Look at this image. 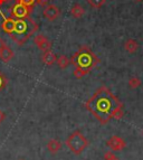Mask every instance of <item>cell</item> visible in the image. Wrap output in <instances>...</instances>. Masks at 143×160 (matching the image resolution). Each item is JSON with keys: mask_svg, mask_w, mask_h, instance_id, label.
<instances>
[{"mask_svg": "<svg viewBox=\"0 0 143 160\" xmlns=\"http://www.w3.org/2000/svg\"><path fill=\"white\" fill-rule=\"evenodd\" d=\"M104 160H120L116 157V155L112 151H107L104 153Z\"/></svg>", "mask_w": 143, "mask_h": 160, "instance_id": "obj_18", "label": "cell"}, {"mask_svg": "<svg viewBox=\"0 0 143 160\" xmlns=\"http://www.w3.org/2000/svg\"><path fill=\"white\" fill-rule=\"evenodd\" d=\"M84 13H85V9L81 5H78V3H75L71 9V15L73 17H75L76 19L82 18L84 16Z\"/></svg>", "mask_w": 143, "mask_h": 160, "instance_id": "obj_14", "label": "cell"}, {"mask_svg": "<svg viewBox=\"0 0 143 160\" xmlns=\"http://www.w3.org/2000/svg\"><path fill=\"white\" fill-rule=\"evenodd\" d=\"M71 63L75 66L74 76L76 78H82L100 63V58L88 46H82L71 57Z\"/></svg>", "mask_w": 143, "mask_h": 160, "instance_id": "obj_2", "label": "cell"}, {"mask_svg": "<svg viewBox=\"0 0 143 160\" xmlns=\"http://www.w3.org/2000/svg\"><path fill=\"white\" fill-rule=\"evenodd\" d=\"M5 119H6V114L1 111V110H0V123H2Z\"/></svg>", "mask_w": 143, "mask_h": 160, "instance_id": "obj_22", "label": "cell"}, {"mask_svg": "<svg viewBox=\"0 0 143 160\" xmlns=\"http://www.w3.org/2000/svg\"><path fill=\"white\" fill-rule=\"evenodd\" d=\"M34 43L36 44V45L38 46V48L42 52H47V51H51L52 49V43L42 34L36 35V36H35Z\"/></svg>", "mask_w": 143, "mask_h": 160, "instance_id": "obj_8", "label": "cell"}, {"mask_svg": "<svg viewBox=\"0 0 143 160\" xmlns=\"http://www.w3.org/2000/svg\"><path fill=\"white\" fill-rule=\"evenodd\" d=\"M36 3L42 6V7H45V6L48 3V0H36Z\"/></svg>", "mask_w": 143, "mask_h": 160, "instance_id": "obj_21", "label": "cell"}, {"mask_svg": "<svg viewBox=\"0 0 143 160\" xmlns=\"http://www.w3.org/2000/svg\"><path fill=\"white\" fill-rule=\"evenodd\" d=\"M66 146L74 155H81L88 146V140L81 131L76 130L69 134L66 139Z\"/></svg>", "mask_w": 143, "mask_h": 160, "instance_id": "obj_4", "label": "cell"}, {"mask_svg": "<svg viewBox=\"0 0 143 160\" xmlns=\"http://www.w3.org/2000/svg\"><path fill=\"white\" fill-rule=\"evenodd\" d=\"M6 85H7V78L2 73L0 72V92L6 88Z\"/></svg>", "mask_w": 143, "mask_h": 160, "instance_id": "obj_19", "label": "cell"}, {"mask_svg": "<svg viewBox=\"0 0 143 160\" xmlns=\"http://www.w3.org/2000/svg\"><path fill=\"white\" fill-rule=\"evenodd\" d=\"M56 63H57V65L59 66V68L64 69L71 64V59H68V57L65 56V55H61V56L57 57Z\"/></svg>", "mask_w": 143, "mask_h": 160, "instance_id": "obj_15", "label": "cell"}, {"mask_svg": "<svg viewBox=\"0 0 143 160\" xmlns=\"http://www.w3.org/2000/svg\"><path fill=\"white\" fill-rule=\"evenodd\" d=\"M141 85V80L139 78H131L130 80H129V86H130L131 88H133V90H135V88H138L139 86Z\"/></svg>", "mask_w": 143, "mask_h": 160, "instance_id": "obj_16", "label": "cell"}, {"mask_svg": "<svg viewBox=\"0 0 143 160\" xmlns=\"http://www.w3.org/2000/svg\"><path fill=\"white\" fill-rule=\"evenodd\" d=\"M32 12V7H27L20 2H16L10 9V17L13 19H22L30 16Z\"/></svg>", "mask_w": 143, "mask_h": 160, "instance_id": "obj_5", "label": "cell"}, {"mask_svg": "<svg viewBox=\"0 0 143 160\" xmlns=\"http://www.w3.org/2000/svg\"><path fill=\"white\" fill-rule=\"evenodd\" d=\"M124 49L130 54L135 53L139 49V43L135 39L130 38V39H127L124 43Z\"/></svg>", "mask_w": 143, "mask_h": 160, "instance_id": "obj_12", "label": "cell"}, {"mask_svg": "<svg viewBox=\"0 0 143 160\" xmlns=\"http://www.w3.org/2000/svg\"><path fill=\"white\" fill-rule=\"evenodd\" d=\"M56 61H57V56L53 53L52 51L47 52H42V62L47 66H52L53 64H55Z\"/></svg>", "mask_w": 143, "mask_h": 160, "instance_id": "obj_9", "label": "cell"}, {"mask_svg": "<svg viewBox=\"0 0 143 160\" xmlns=\"http://www.w3.org/2000/svg\"><path fill=\"white\" fill-rule=\"evenodd\" d=\"M16 2H20L22 5L27 6V7H34V5L36 3V0H17Z\"/></svg>", "mask_w": 143, "mask_h": 160, "instance_id": "obj_20", "label": "cell"}, {"mask_svg": "<svg viewBox=\"0 0 143 160\" xmlns=\"http://www.w3.org/2000/svg\"><path fill=\"white\" fill-rule=\"evenodd\" d=\"M18 160H24V159H18Z\"/></svg>", "mask_w": 143, "mask_h": 160, "instance_id": "obj_25", "label": "cell"}, {"mask_svg": "<svg viewBox=\"0 0 143 160\" xmlns=\"http://www.w3.org/2000/svg\"><path fill=\"white\" fill-rule=\"evenodd\" d=\"M42 15L49 22H54L58 18L59 15H61V10L57 6L55 5H47L46 7H44V10H42Z\"/></svg>", "mask_w": 143, "mask_h": 160, "instance_id": "obj_7", "label": "cell"}, {"mask_svg": "<svg viewBox=\"0 0 143 160\" xmlns=\"http://www.w3.org/2000/svg\"><path fill=\"white\" fill-rule=\"evenodd\" d=\"M6 46V43L3 42V39L2 38H0V49H2L3 47Z\"/></svg>", "mask_w": 143, "mask_h": 160, "instance_id": "obj_23", "label": "cell"}, {"mask_svg": "<svg viewBox=\"0 0 143 160\" xmlns=\"http://www.w3.org/2000/svg\"><path fill=\"white\" fill-rule=\"evenodd\" d=\"M62 148V143L61 141H58V140H56V139H52V140H49L47 143V149L48 151L51 152V153H57V152L61 150Z\"/></svg>", "mask_w": 143, "mask_h": 160, "instance_id": "obj_13", "label": "cell"}, {"mask_svg": "<svg viewBox=\"0 0 143 160\" xmlns=\"http://www.w3.org/2000/svg\"><path fill=\"white\" fill-rule=\"evenodd\" d=\"M85 108L101 124L109 123L112 119L121 120L124 114L123 103L105 85L100 86L85 102Z\"/></svg>", "mask_w": 143, "mask_h": 160, "instance_id": "obj_1", "label": "cell"}, {"mask_svg": "<svg viewBox=\"0 0 143 160\" xmlns=\"http://www.w3.org/2000/svg\"><path fill=\"white\" fill-rule=\"evenodd\" d=\"M135 1H142V0H135Z\"/></svg>", "mask_w": 143, "mask_h": 160, "instance_id": "obj_24", "label": "cell"}, {"mask_svg": "<svg viewBox=\"0 0 143 160\" xmlns=\"http://www.w3.org/2000/svg\"><path fill=\"white\" fill-rule=\"evenodd\" d=\"M13 27H15V19L12 17H9V18H3V22L1 24V28L6 34L10 35L13 30Z\"/></svg>", "mask_w": 143, "mask_h": 160, "instance_id": "obj_11", "label": "cell"}, {"mask_svg": "<svg viewBox=\"0 0 143 160\" xmlns=\"http://www.w3.org/2000/svg\"><path fill=\"white\" fill-rule=\"evenodd\" d=\"M106 0H87V2L90 6H92L93 8H101L102 6L105 3Z\"/></svg>", "mask_w": 143, "mask_h": 160, "instance_id": "obj_17", "label": "cell"}, {"mask_svg": "<svg viewBox=\"0 0 143 160\" xmlns=\"http://www.w3.org/2000/svg\"><path fill=\"white\" fill-rule=\"evenodd\" d=\"M38 30V25L30 17L22 19H15V27L10 37L16 44L22 46L32 35Z\"/></svg>", "mask_w": 143, "mask_h": 160, "instance_id": "obj_3", "label": "cell"}, {"mask_svg": "<svg viewBox=\"0 0 143 160\" xmlns=\"http://www.w3.org/2000/svg\"><path fill=\"white\" fill-rule=\"evenodd\" d=\"M13 55H15L13 51L7 45L2 49H0V59L2 62H5V63H8L9 61H11L13 58Z\"/></svg>", "mask_w": 143, "mask_h": 160, "instance_id": "obj_10", "label": "cell"}, {"mask_svg": "<svg viewBox=\"0 0 143 160\" xmlns=\"http://www.w3.org/2000/svg\"><path fill=\"white\" fill-rule=\"evenodd\" d=\"M106 146L112 150V151H122L126 147V142L124 139L119 136H112L111 138L106 141Z\"/></svg>", "mask_w": 143, "mask_h": 160, "instance_id": "obj_6", "label": "cell"}]
</instances>
